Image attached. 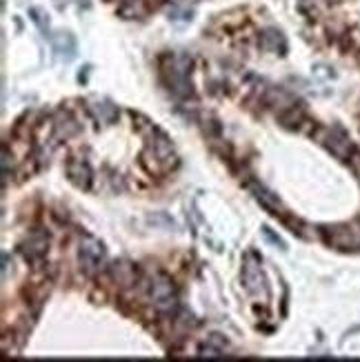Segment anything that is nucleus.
Returning <instances> with one entry per match:
<instances>
[{
    "instance_id": "nucleus-16",
    "label": "nucleus",
    "mask_w": 360,
    "mask_h": 362,
    "mask_svg": "<svg viewBox=\"0 0 360 362\" xmlns=\"http://www.w3.org/2000/svg\"><path fill=\"white\" fill-rule=\"evenodd\" d=\"M30 14H32V21H34L38 27H41L43 32H47V27H49V23H47L45 18H43V12H41V9H32Z\"/></svg>"
},
{
    "instance_id": "nucleus-17",
    "label": "nucleus",
    "mask_w": 360,
    "mask_h": 362,
    "mask_svg": "<svg viewBox=\"0 0 360 362\" xmlns=\"http://www.w3.org/2000/svg\"><path fill=\"white\" fill-rule=\"evenodd\" d=\"M262 234H265V238H267L269 242H273V245H276L278 249H282V251L287 249V247H285V242H282L278 236H273V234H271V229H267V227H265V229H262Z\"/></svg>"
},
{
    "instance_id": "nucleus-2",
    "label": "nucleus",
    "mask_w": 360,
    "mask_h": 362,
    "mask_svg": "<svg viewBox=\"0 0 360 362\" xmlns=\"http://www.w3.org/2000/svg\"><path fill=\"white\" fill-rule=\"evenodd\" d=\"M243 284L251 296H258V298L269 296L267 280H265V273L260 269V260L256 253H247L243 258Z\"/></svg>"
},
{
    "instance_id": "nucleus-6",
    "label": "nucleus",
    "mask_w": 360,
    "mask_h": 362,
    "mask_svg": "<svg viewBox=\"0 0 360 362\" xmlns=\"http://www.w3.org/2000/svg\"><path fill=\"white\" fill-rule=\"evenodd\" d=\"M47 245H49V240H47V236L41 234V231H36L32 234L27 240L21 245V253L25 256V260L27 262H32L34 267H41L43 264V258H45V253H47Z\"/></svg>"
},
{
    "instance_id": "nucleus-4",
    "label": "nucleus",
    "mask_w": 360,
    "mask_h": 362,
    "mask_svg": "<svg viewBox=\"0 0 360 362\" xmlns=\"http://www.w3.org/2000/svg\"><path fill=\"white\" fill-rule=\"evenodd\" d=\"M78 258L85 271L96 273L100 269L102 260H105V247L93 236H82L78 242Z\"/></svg>"
},
{
    "instance_id": "nucleus-8",
    "label": "nucleus",
    "mask_w": 360,
    "mask_h": 362,
    "mask_svg": "<svg viewBox=\"0 0 360 362\" xmlns=\"http://www.w3.org/2000/svg\"><path fill=\"white\" fill-rule=\"evenodd\" d=\"M78 122L74 120V116L67 109H58L54 116V138L56 140H67L78 133Z\"/></svg>"
},
{
    "instance_id": "nucleus-13",
    "label": "nucleus",
    "mask_w": 360,
    "mask_h": 362,
    "mask_svg": "<svg viewBox=\"0 0 360 362\" xmlns=\"http://www.w3.org/2000/svg\"><path fill=\"white\" fill-rule=\"evenodd\" d=\"M260 47L265 52H271V54H285L287 52V41H285V36H282V32L267 30V32H262V36H260Z\"/></svg>"
},
{
    "instance_id": "nucleus-7",
    "label": "nucleus",
    "mask_w": 360,
    "mask_h": 362,
    "mask_svg": "<svg viewBox=\"0 0 360 362\" xmlns=\"http://www.w3.org/2000/svg\"><path fill=\"white\" fill-rule=\"evenodd\" d=\"M67 178L78 189H89L91 187V167L85 158H69L67 160Z\"/></svg>"
},
{
    "instance_id": "nucleus-1",
    "label": "nucleus",
    "mask_w": 360,
    "mask_h": 362,
    "mask_svg": "<svg viewBox=\"0 0 360 362\" xmlns=\"http://www.w3.org/2000/svg\"><path fill=\"white\" fill-rule=\"evenodd\" d=\"M189 71H192V58H189L187 54L169 56L167 65L163 67V78H165L167 89L180 100L194 96V87H192V80H189Z\"/></svg>"
},
{
    "instance_id": "nucleus-3",
    "label": "nucleus",
    "mask_w": 360,
    "mask_h": 362,
    "mask_svg": "<svg viewBox=\"0 0 360 362\" xmlns=\"http://www.w3.org/2000/svg\"><path fill=\"white\" fill-rule=\"evenodd\" d=\"M149 298L158 311H172L176 309V291L172 280L165 273H154L149 280Z\"/></svg>"
},
{
    "instance_id": "nucleus-12",
    "label": "nucleus",
    "mask_w": 360,
    "mask_h": 362,
    "mask_svg": "<svg viewBox=\"0 0 360 362\" xmlns=\"http://www.w3.org/2000/svg\"><path fill=\"white\" fill-rule=\"evenodd\" d=\"M89 111H91V116L100 122V125H111V122L118 118L116 104H111L109 100H96V102H91V104H89Z\"/></svg>"
},
{
    "instance_id": "nucleus-14",
    "label": "nucleus",
    "mask_w": 360,
    "mask_h": 362,
    "mask_svg": "<svg viewBox=\"0 0 360 362\" xmlns=\"http://www.w3.org/2000/svg\"><path fill=\"white\" fill-rule=\"evenodd\" d=\"M225 349H227V340L221 338L218 333H214V336L207 338V342L201 347V358H221L225 356Z\"/></svg>"
},
{
    "instance_id": "nucleus-18",
    "label": "nucleus",
    "mask_w": 360,
    "mask_h": 362,
    "mask_svg": "<svg viewBox=\"0 0 360 362\" xmlns=\"http://www.w3.org/2000/svg\"><path fill=\"white\" fill-rule=\"evenodd\" d=\"M349 165H352V169H354V174L360 178V151H352V156H349Z\"/></svg>"
},
{
    "instance_id": "nucleus-10",
    "label": "nucleus",
    "mask_w": 360,
    "mask_h": 362,
    "mask_svg": "<svg viewBox=\"0 0 360 362\" xmlns=\"http://www.w3.org/2000/svg\"><path fill=\"white\" fill-rule=\"evenodd\" d=\"M52 47L58 58L71 60L76 56V38L69 32H56L52 34Z\"/></svg>"
},
{
    "instance_id": "nucleus-19",
    "label": "nucleus",
    "mask_w": 360,
    "mask_h": 362,
    "mask_svg": "<svg viewBox=\"0 0 360 362\" xmlns=\"http://www.w3.org/2000/svg\"><path fill=\"white\" fill-rule=\"evenodd\" d=\"M9 264H14V262L9 260V256L5 253L3 256V280H9Z\"/></svg>"
},
{
    "instance_id": "nucleus-5",
    "label": "nucleus",
    "mask_w": 360,
    "mask_h": 362,
    "mask_svg": "<svg viewBox=\"0 0 360 362\" xmlns=\"http://www.w3.org/2000/svg\"><path fill=\"white\" fill-rule=\"evenodd\" d=\"M323 142H325V147L331 151L334 156L338 158H343V160H349V156H352V142H349V136L345 133L343 127H331L323 133Z\"/></svg>"
},
{
    "instance_id": "nucleus-15",
    "label": "nucleus",
    "mask_w": 360,
    "mask_h": 362,
    "mask_svg": "<svg viewBox=\"0 0 360 362\" xmlns=\"http://www.w3.org/2000/svg\"><path fill=\"white\" fill-rule=\"evenodd\" d=\"M118 14L122 18H138L143 14V3H140V0H120Z\"/></svg>"
},
{
    "instance_id": "nucleus-11",
    "label": "nucleus",
    "mask_w": 360,
    "mask_h": 362,
    "mask_svg": "<svg viewBox=\"0 0 360 362\" xmlns=\"http://www.w3.org/2000/svg\"><path fill=\"white\" fill-rule=\"evenodd\" d=\"M109 271H111V278L116 280L120 287H131V284L136 282V267L127 260H116L109 267Z\"/></svg>"
},
{
    "instance_id": "nucleus-9",
    "label": "nucleus",
    "mask_w": 360,
    "mask_h": 362,
    "mask_svg": "<svg viewBox=\"0 0 360 362\" xmlns=\"http://www.w3.org/2000/svg\"><path fill=\"white\" fill-rule=\"evenodd\" d=\"M249 192L254 194V198L258 200V203H260L265 209H267L269 214L282 216V205H280L278 196L273 194V192H269L267 187H262V185H258V183H249Z\"/></svg>"
}]
</instances>
